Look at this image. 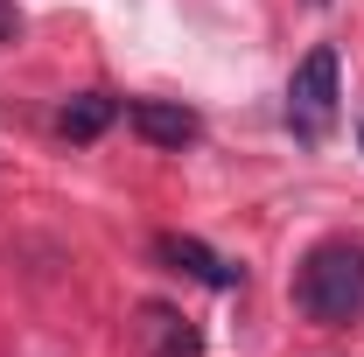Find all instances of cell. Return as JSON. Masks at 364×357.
Here are the masks:
<instances>
[{"label":"cell","instance_id":"cell-1","mask_svg":"<svg viewBox=\"0 0 364 357\" xmlns=\"http://www.w3.org/2000/svg\"><path fill=\"white\" fill-rule=\"evenodd\" d=\"M294 309L322 329H350L364 315V245H350V238L316 245L294 273Z\"/></svg>","mask_w":364,"mask_h":357},{"label":"cell","instance_id":"cell-2","mask_svg":"<svg viewBox=\"0 0 364 357\" xmlns=\"http://www.w3.org/2000/svg\"><path fill=\"white\" fill-rule=\"evenodd\" d=\"M336 112H343V85H336V49L316 43L301 63H294V78H287V127H294V140H329V127H336Z\"/></svg>","mask_w":364,"mask_h":357},{"label":"cell","instance_id":"cell-3","mask_svg":"<svg viewBox=\"0 0 364 357\" xmlns=\"http://www.w3.org/2000/svg\"><path fill=\"white\" fill-rule=\"evenodd\" d=\"M154 260L176 267V273H189V280H203V287H238V280H245V267L218 260L203 238H182V231H161V238H154Z\"/></svg>","mask_w":364,"mask_h":357},{"label":"cell","instance_id":"cell-4","mask_svg":"<svg viewBox=\"0 0 364 357\" xmlns=\"http://www.w3.org/2000/svg\"><path fill=\"white\" fill-rule=\"evenodd\" d=\"M134 127L154 147H189L196 140V112L189 105H168V98H134Z\"/></svg>","mask_w":364,"mask_h":357},{"label":"cell","instance_id":"cell-5","mask_svg":"<svg viewBox=\"0 0 364 357\" xmlns=\"http://www.w3.org/2000/svg\"><path fill=\"white\" fill-rule=\"evenodd\" d=\"M140 343H147V357H196V351H203L196 329H189L176 309H161V302L140 309Z\"/></svg>","mask_w":364,"mask_h":357},{"label":"cell","instance_id":"cell-6","mask_svg":"<svg viewBox=\"0 0 364 357\" xmlns=\"http://www.w3.org/2000/svg\"><path fill=\"white\" fill-rule=\"evenodd\" d=\"M112 119H119V98L85 91V98H70V105H63V119H56V127H63V140H98Z\"/></svg>","mask_w":364,"mask_h":357},{"label":"cell","instance_id":"cell-7","mask_svg":"<svg viewBox=\"0 0 364 357\" xmlns=\"http://www.w3.org/2000/svg\"><path fill=\"white\" fill-rule=\"evenodd\" d=\"M14 36H21V7H14V0H0V49L14 43Z\"/></svg>","mask_w":364,"mask_h":357},{"label":"cell","instance_id":"cell-8","mask_svg":"<svg viewBox=\"0 0 364 357\" xmlns=\"http://www.w3.org/2000/svg\"><path fill=\"white\" fill-rule=\"evenodd\" d=\"M309 7H329V0H309Z\"/></svg>","mask_w":364,"mask_h":357}]
</instances>
